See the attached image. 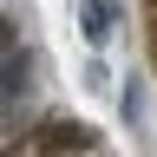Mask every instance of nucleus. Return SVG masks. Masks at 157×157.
I'll use <instances>...</instances> for the list:
<instances>
[{"instance_id":"f03ea898","label":"nucleus","mask_w":157,"mask_h":157,"mask_svg":"<svg viewBox=\"0 0 157 157\" xmlns=\"http://www.w3.org/2000/svg\"><path fill=\"white\" fill-rule=\"evenodd\" d=\"M26 92V52H7L0 59V98H20Z\"/></svg>"},{"instance_id":"f257e3e1","label":"nucleus","mask_w":157,"mask_h":157,"mask_svg":"<svg viewBox=\"0 0 157 157\" xmlns=\"http://www.w3.org/2000/svg\"><path fill=\"white\" fill-rule=\"evenodd\" d=\"M78 20H85V39H92V46L111 39V7H105V0H78Z\"/></svg>"},{"instance_id":"7ed1b4c3","label":"nucleus","mask_w":157,"mask_h":157,"mask_svg":"<svg viewBox=\"0 0 157 157\" xmlns=\"http://www.w3.org/2000/svg\"><path fill=\"white\" fill-rule=\"evenodd\" d=\"M7 52H20V26H13L7 13H0V59H7Z\"/></svg>"}]
</instances>
